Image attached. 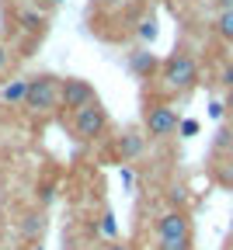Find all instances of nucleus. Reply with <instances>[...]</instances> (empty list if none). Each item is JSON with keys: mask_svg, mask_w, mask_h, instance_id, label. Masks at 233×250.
Wrapping results in <instances>:
<instances>
[{"mask_svg": "<svg viewBox=\"0 0 233 250\" xmlns=\"http://www.w3.org/2000/svg\"><path fill=\"white\" fill-rule=\"evenodd\" d=\"M160 80L171 94H188L195 83H198V59L188 56V52H174L160 70Z\"/></svg>", "mask_w": 233, "mask_h": 250, "instance_id": "nucleus-1", "label": "nucleus"}, {"mask_svg": "<svg viewBox=\"0 0 233 250\" xmlns=\"http://www.w3.org/2000/svg\"><path fill=\"white\" fill-rule=\"evenodd\" d=\"M108 129V111L101 101H94L80 111H73V122H70V132L77 136V143H94V139H101Z\"/></svg>", "mask_w": 233, "mask_h": 250, "instance_id": "nucleus-2", "label": "nucleus"}, {"mask_svg": "<svg viewBox=\"0 0 233 250\" xmlns=\"http://www.w3.org/2000/svg\"><path fill=\"white\" fill-rule=\"evenodd\" d=\"M59 77H49V73H39V77H31V87H28V101L24 108L31 115H49L59 108Z\"/></svg>", "mask_w": 233, "mask_h": 250, "instance_id": "nucleus-3", "label": "nucleus"}, {"mask_svg": "<svg viewBox=\"0 0 233 250\" xmlns=\"http://www.w3.org/2000/svg\"><path fill=\"white\" fill-rule=\"evenodd\" d=\"M178 125H181V118L171 104H150L143 115L146 139H171V136H178Z\"/></svg>", "mask_w": 233, "mask_h": 250, "instance_id": "nucleus-4", "label": "nucleus"}, {"mask_svg": "<svg viewBox=\"0 0 233 250\" xmlns=\"http://www.w3.org/2000/svg\"><path fill=\"white\" fill-rule=\"evenodd\" d=\"M191 236V219L185 208H163L153 223V240H188Z\"/></svg>", "mask_w": 233, "mask_h": 250, "instance_id": "nucleus-5", "label": "nucleus"}, {"mask_svg": "<svg viewBox=\"0 0 233 250\" xmlns=\"http://www.w3.org/2000/svg\"><path fill=\"white\" fill-rule=\"evenodd\" d=\"M94 101H97V94H94L91 80H84V77H66V80L59 83V108L80 111V108H87V104H94Z\"/></svg>", "mask_w": 233, "mask_h": 250, "instance_id": "nucleus-6", "label": "nucleus"}, {"mask_svg": "<svg viewBox=\"0 0 233 250\" xmlns=\"http://www.w3.org/2000/svg\"><path fill=\"white\" fill-rule=\"evenodd\" d=\"M46 226H49L46 212H42V208H31V212H24V215L18 219L14 233H18V240H24V243H42V236H46Z\"/></svg>", "mask_w": 233, "mask_h": 250, "instance_id": "nucleus-7", "label": "nucleus"}, {"mask_svg": "<svg viewBox=\"0 0 233 250\" xmlns=\"http://www.w3.org/2000/svg\"><path fill=\"white\" fill-rule=\"evenodd\" d=\"M115 153H118V160H125V164L140 160V156L146 153V132L143 129H125L115 139Z\"/></svg>", "mask_w": 233, "mask_h": 250, "instance_id": "nucleus-8", "label": "nucleus"}, {"mask_svg": "<svg viewBox=\"0 0 233 250\" xmlns=\"http://www.w3.org/2000/svg\"><path fill=\"white\" fill-rule=\"evenodd\" d=\"M28 87H31V77L7 80V83H4V90H0V101L11 104V108H24V101H28Z\"/></svg>", "mask_w": 233, "mask_h": 250, "instance_id": "nucleus-9", "label": "nucleus"}, {"mask_svg": "<svg viewBox=\"0 0 233 250\" xmlns=\"http://www.w3.org/2000/svg\"><path fill=\"white\" fill-rule=\"evenodd\" d=\"M125 66H129V73H136V77H153L157 73V56L153 52H146V49H136V52H129V59H125Z\"/></svg>", "mask_w": 233, "mask_h": 250, "instance_id": "nucleus-10", "label": "nucleus"}, {"mask_svg": "<svg viewBox=\"0 0 233 250\" xmlns=\"http://www.w3.org/2000/svg\"><path fill=\"white\" fill-rule=\"evenodd\" d=\"M14 21H18L24 31H31V35H42V31L49 28V24H46V14H42L39 7H18V11H14Z\"/></svg>", "mask_w": 233, "mask_h": 250, "instance_id": "nucleus-11", "label": "nucleus"}, {"mask_svg": "<svg viewBox=\"0 0 233 250\" xmlns=\"http://www.w3.org/2000/svg\"><path fill=\"white\" fill-rule=\"evenodd\" d=\"M157 35H160V21H157L153 14H146V18L140 21V28H136V39H140L143 45H150V42H157Z\"/></svg>", "mask_w": 233, "mask_h": 250, "instance_id": "nucleus-12", "label": "nucleus"}, {"mask_svg": "<svg viewBox=\"0 0 233 250\" xmlns=\"http://www.w3.org/2000/svg\"><path fill=\"white\" fill-rule=\"evenodd\" d=\"M212 28H216V35H219L223 42H233V7H230V11H219Z\"/></svg>", "mask_w": 233, "mask_h": 250, "instance_id": "nucleus-13", "label": "nucleus"}, {"mask_svg": "<svg viewBox=\"0 0 233 250\" xmlns=\"http://www.w3.org/2000/svg\"><path fill=\"white\" fill-rule=\"evenodd\" d=\"M97 233H101V236H105L108 243H112V240H118V226H115V215H112L108 208H105V215H101V223H97Z\"/></svg>", "mask_w": 233, "mask_h": 250, "instance_id": "nucleus-14", "label": "nucleus"}, {"mask_svg": "<svg viewBox=\"0 0 233 250\" xmlns=\"http://www.w3.org/2000/svg\"><path fill=\"white\" fill-rule=\"evenodd\" d=\"M157 250H191V236L188 240H157Z\"/></svg>", "mask_w": 233, "mask_h": 250, "instance_id": "nucleus-15", "label": "nucleus"}, {"mask_svg": "<svg viewBox=\"0 0 233 250\" xmlns=\"http://www.w3.org/2000/svg\"><path fill=\"white\" fill-rule=\"evenodd\" d=\"M178 136H185V139L198 136V122H195V118H181V125H178Z\"/></svg>", "mask_w": 233, "mask_h": 250, "instance_id": "nucleus-16", "label": "nucleus"}, {"mask_svg": "<svg viewBox=\"0 0 233 250\" xmlns=\"http://www.w3.org/2000/svg\"><path fill=\"white\" fill-rule=\"evenodd\" d=\"M185 198H188V191H185L181 184H174V188H171V202H174L171 208H181V202H185Z\"/></svg>", "mask_w": 233, "mask_h": 250, "instance_id": "nucleus-17", "label": "nucleus"}, {"mask_svg": "<svg viewBox=\"0 0 233 250\" xmlns=\"http://www.w3.org/2000/svg\"><path fill=\"white\" fill-rule=\"evenodd\" d=\"M226 115V104L223 101H209V118H223Z\"/></svg>", "mask_w": 233, "mask_h": 250, "instance_id": "nucleus-18", "label": "nucleus"}, {"mask_svg": "<svg viewBox=\"0 0 233 250\" xmlns=\"http://www.w3.org/2000/svg\"><path fill=\"white\" fill-rule=\"evenodd\" d=\"M7 66H11V52H7L4 42H0V73H7Z\"/></svg>", "mask_w": 233, "mask_h": 250, "instance_id": "nucleus-19", "label": "nucleus"}, {"mask_svg": "<svg viewBox=\"0 0 233 250\" xmlns=\"http://www.w3.org/2000/svg\"><path fill=\"white\" fill-rule=\"evenodd\" d=\"M122 181H125V188H136V170H132V167H122Z\"/></svg>", "mask_w": 233, "mask_h": 250, "instance_id": "nucleus-20", "label": "nucleus"}, {"mask_svg": "<svg viewBox=\"0 0 233 250\" xmlns=\"http://www.w3.org/2000/svg\"><path fill=\"white\" fill-rule=\"evenodd\" d=\"M105 250H136V247L125 243V240H112V243H105Z\"/></svg>", "mask_w": 233, "mask_h": 250, "instance_id": "nucleus-21", "label": "nucleus"}, {"mask_svg": "<svg viewBox=\"0 0 233 250\" xmlns=\"http://www.w3.org/2000/svg\"><path fill=\"white\" fill-rule=\"evenodd\" d=\"M223 83L233 87V62H226V66H223Z\"/></svg>", "mask_w": 233, "mask_h": 250, "instance_id": "nucleus-22", "label": "nucleus"}, {"mask_svg": "<svg viewBox=\"0 0 233 250\" xmlns=\"http://www.w3.org/2000/svg\"><path fill=\"white\" fill-rule=\"evenodd\" d=\"M223 104H226V115H233V87H230V94H226V101H223Z\"/></svg>", "mask_w": 233, "mask_h": 250, "instance_id": "nucleus-23", "label": "nucleus"}, {"mask_svg": "<svg viewBox=\"0 0 233 250\" xmlns=\"http://www.w3.org/2000/svg\"><path fill=\"white\" fill-rule=\"evenodd\" d=\"M233 7V0H219V11H230Z\"/></svg>", "mask_w": 233, "mask_h": 250, "instance_id": "nucleus-24", "label": "nucleus"}, {"mask_svg": "<svg viewBox=\"0 0 233 250\" xmlns=\"http://www.w3.org/2000/svg\"><path fill=\"white\" fill-rule=\"evenodd\" d=\"M226 250H233V233H230V240H226Z\"/></svg>", "mask_w": 233, "mask_h": 250, "instance_id": "nucleus-25", "label": "nucleus"}, {"mask_svg": "<svg viewBox=\"0 0 233 250\" xmlns=\"http://www.w3.org/2000/svg\"><path fill=\"white\" fill-rule=\"evenodd\" d=\"M31 250H46V247H42V243H31Z\"/></svg>", "mask_w": 233, "mask_h": 250, "instance_id": "nucleus-26", "label": "nucleus"}, {"mask_svg": "<svg viewBox=\"0 0 233 250\" xmlns=\"http://www.w3.org/2000/svg\"><path fill=\"white\" fill-rule=\"evenodd\" d=\"M49 4H52V7H59V4H63V0H49Z\"/></svg>", "mask_w": 233, "mask_h": 250, "instance_id": "nucleus-27", "label": "nucleus"}]
</instances>
